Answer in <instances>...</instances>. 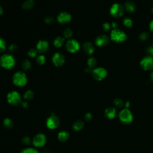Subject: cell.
I'll use <instances>...</instances> for the list:
<instances>
[{"label": "cell", "instance_id": "1", "mask_svg": "<svg viewBox=\"0 0 153 153\" xmlns=\"http://www.w3.org/2000/svg\"><path fill=\"white\" fill-rule=\"evenodd\" d=\"M127 36L126 34L119 29H114L111 32V39L118 43H121L126 41Z\"/></svg>", "mask_w": 153, "mask_h": 153}, {"label": "cell", "instance_id": "2", "mask_svg": "<svg viewBox=\"0 0 153 153\" xmlns=\"http://www.w3.org/2000/svg\"><path fill=\"white\" fill-rule=\"evenodd\" d=\"M15 59L10 54H4L0 59V64L5 69L13 68L15 65Z\"/></svg>", "mask_w": 153, "mask_h": 153}, {"label": "cell", "instance_id": "3", "mask_svg": "<svg viewBox=\"0 0 153 153\" xmlns=\"http://www.w3.org/2000/svg\"><path fill=\"white\" fill-rule=\"evenodd\" d=\"M13 82L17 86L23 87L27 83V77L24 72H17L13 76Z\"/></svg>", "mask_w": 153, "mask_h": 153}, {"label": "cell", "instance_id": "4", "mask_svg": "<svg viewBox=\"0 0 153 153\" xmlns=\"http://www.w3.org/2000/svg\"><path fill=\"white\" fill-rule=\"evenodd\" d=\"M7 99L9 103L13 106L19 105L22 102L21 96L19 93L16 91H12L9 93L7 96Z\"/></svg>", "mask_w": 153, "mask_h": 153}, {"label": "cell", "instance_id": "5", "mask_svg": "<svg viewBox=\"0 0 153 153\" xmlns=\"http://www.w3.org/2000/svg\"><path fill=\"white\" fill-rule=\"evenodd\" d=\"M47 142L46 136L43 133L35 134L32 140V143L35 148H41L46 145Z\"/></svg>", "mask_w": 153, "mask_h": 153}, {"label": "cell", "instance_id": "6", "mask_svg": "<svg viewBox=\"0 0 153 153\" xmlns=\"http://www.w3.org/2000/svg\"><path fill=\"white\" fill-rule=\"evenodd\" d=\"M119 117L120 121L125 124L130 123L133 120L132 113L127 108L122 109L119 114Z\"/></svg>", "mask_w": 153, "mask_h": 153}, {"label": "cell", "instance_id": "7", "mask_svg": "<svg viewBox=\"0 0 153 153\" xmlns=\"http://www.w3.org/2000/svg\"><path fill=\"white\" fill-rule=\"evenodd\" d=\"M125 8L120 4H114L110 9V13L114 17H119L123 15Z\"/></svg>", "mask_w": 153, "mask_h": 153}, {"label": "cell", "instance_id": "8", "mask_svg": "<svg viewBox=\"0 0 153 153\" xmlns=\"http://www.w3.org/2000/svg\"><path fill=\"white\" fill-rule=\"evenodd\" d=\"M141 68L145 71H151L153 70V57L146 56L144 57L140 62Z\"/></svg>", "mask_w": 153, "mask_h": 153}, {"label": "cell", "instance_id": "9", "mask_svg": "<svg viewBox=\"0 0 153 153\" xmlns=\"http://www.w3.org/2000/svg\"><path fill=\"white\" fill-rule=\"evenodd\" d=\"M60 125L59 119L55 115H52L46 120V126L50 130L57 128Z\"/></svg>", "mask_w": 153, "mask_h": 153}, {"label": "cell", "instance_id": "10", "mask_svg": "<svg viewBox=\"0 0 153 153\" xmlns=\"http://www.w3.org/2000/svg\"><path fill=\"white\" fill-rule=\"evenodd\" d=\"M93 77L97 81H101L105 78L108 72L107 70L103 68H97L93 70L91 72Z\"/></svg>", "mask_w": 153, "mask_h": 153}, {"label": "cell", "instance_id": "11", "mask_svg": "<svg viewBox=\"0 0 153 153\" xmlns=\"http://www.w3.org/2000/svg\"><path fill=\"white\" fill-rule=\"evenodd\" d=\"M66 49L69 52L74 53L78 52L79 49V44L74 40L68 41L66 42Z\"/></svg>", "mask_w": 153, "mask_h": 153}, {"label": "cell", "instance_id": "12", "mask_svg": "<svg viewBox=\"0 0 153 153\" xmlns=\"http://www.w3.org/2000/svg\"><path fill=\"white\" fill-rule=\"evenodd\" d=\"M53 63L56 66H60L63 65L65 62V57L62 54L60 53H55L52 58Z\"/></svg>", "mask_w": 153, "mask_h": 153}, {"label": "cell", "instance_id": "13", "mask_svg": "<svg viewBox=\"0 0 153 153\" xmlns=\"http://www.w3.org/2000/svg\"><path fill=\"white\" fill-rule=\"evenodd\" d=\"M109 41V39L106 35H101L97 36L95 41L96 46L99 47H103L107 46Z\"/></svg>", "mask_w": 153, "mask_h": 153}, {"label": "cell", "instance_id": "14", "mask_svg": "<svg viewBox=\"0 0 153 153\" xmlns=\"http://www.w3.org/2000/svg\"><path fill=\"white\" fill-rule=\"evenodd\" d=\"M58 21L60 23H66L71 21V16L66 12L60 13L58 16Z\"/></svg>", "mask_w": 153, "mask_h": 153}, {"label": "cell", "instance_id": "15", "mask_svg": "<svg viewBox=\"0 0 153 153\" xmlns=\"http://www.w3.org/2000/svg\"><path fill=\"white\" fill-rule=\"evenodd\" d=\"M49 46H48V43L46 41H40L37 45H36V50L40 53H45L46 52L48 49Z\"/></svg>", "mask_w": 153, "mask_h": 153}, {"label": "cell", "instance_id": "16", "mask_svg": "<svg viewBox=\"0 0 153 153\" xmlns=\"http://www.w3.org/2000/svg\"><path fill=\"white\" fill-rule=\"evenodd\" d=\"M83 49L85 54H87L88 55H90L91 54H93L95 50V48L92 44H91L90 42H85V43L83 46Z\"/></svg>", "mask_w": 153, "mask_h": 153}, {"label": "cell", "instance_id": "17", "mask_svg": "<svg viewBox=\"0 0 153 153\" xmlns=\"http://www.w3.org/2000/svg\"><path fill=\"white\" fill-rule=\"evenodd\" d=\"M116 114H117V110L114 107H109L105 111V115L109 119L114 118Z\"/></svg>", "mask_w": 153, "mask_h": 153}, {"label": "cell", "instance_id": "18", "mask_svg": "<svg viewBox=\"0 0 153 153\" xmlns=\"http://www.w3.org/2000/svg\"><path fill=\"white\" fill-rule=\"evenodd\" d=\"M70 138V134L65 130H62L59 132L58 134V139L59 141L64 142L67 141Z\"/></svg>", "mask_w": 153, "mask_h": 153}, {"label": "cell", "instance_id": "19", "mask_svg": "<svg viewBox=\"0 0 153 153\" xmlns=\"http://www.w3.org/2000/svg\"><path fill=\"white\" fill-rule=\"evenodd\" d=\"M125 8L130 13H134L136 11V5L133 1H127L125 4Z\"/></svg>", "mask_w": 153, "mask_h": 153}, {"label": "cell", "instance_id": "20", "mask_svg": "<svg viewBox=\"0 0 153 153\" xmlns=\"http://www.w3.org/2000/svg\"><path fill=\"white\" fill-rule=\"evenodd\" d=\"M84 121L81 120H78L74 124H73L72 128L73 130L75 131H79L84 127Z\"/></svg>", "mask_w": 153, "mask_h": 153}, {"label": "cell", "instance_id": "21", "mask_svg": "<svg viewBox=\"0 0 153 153\" xmlns=\"http://www.w3.org/2000/svg\"><path fill=\"white\" fill-rule=\"evenodd\" d=\"M3 125L5 128H8V129H11L13 128L14 126L13 121L10 118H5L3 120Z\"/></svg>", "mask_w": 153, "mask_h": 153}, {"label": "cell", "instance_id": "22", "mask_svg": "<svg viewBox=\"0 0 153 153\" xmlns=\"http://www.w3.org/2000/svg\"><path fill=\"white\" fill-rule=\"evenodd\" d=\"M64 42H65L64 38L62 37V36H58V37H57L54 40V45L57 47H60L64 45Z\"/></svg>", "mask_w": 153, "mask_h": 153}, {"label": "cell", "instance_id": "23", "mask_svg": "<svg viewBox=\"0 0 153 153\" xmlns=\"http://www.w3.org/2000/svg\"><path fill=\"white\" fill-rule=\"evenodd\" d=\"M34 1L33 0H26L22 5V7L24 9L29 10L33 7L34 6Z\"/></svg>", "mask_w": 153, "mask_h": 153}, {"label": "cell", "instance_id": "24", "mask_svg": "<svg viewBox=\"0 0 153 153\" xmlns=\"http://www.w3.org/2000/svg\"><path fill=\"white\" fill-rule=\"evenodd\" d=\"M34 92L31 90L26 91L23 95L24 99L26 100H31L34 98Z\"/></svg>", "mask_w": 153, "mask_h": 153}, {"label": "cell", "instance_id": "25", "mask_svg": "<svg viewBox=\"0 0 153 153\" xmlns=\"http://www.w3.org/2000/svg\"><path fill=\"white\" fill-rule=\"evenodd\" d=\"M97 61L95 58H90L87 60V65L89 68H93L96 65Z\"/></svg>", "mask_w": 153, "mask_h": 153}, {"label": "cell", "instance_id": "26", "mask_svg": "<svg viewBox=\"0 0 153 153\" xmlns=\"http://www.w3.org/2000/svg\"><path fill=\"white\" fill-rule=\"evenodd\" d=\"M21 153H40L35 148L33 147H29L23 149Z\"/></svg>", "mask_w": 153, "mask_h": 153}, {"label": "cell", "instance_id": "27", "mask_svg": "<svg viewBox=\"0 0 153 153\" xmlns=\"http://www.w3.org/2000/svg\"><path fill=\"white\" fill-rule=\"evenodd\" d=\"M22 66V68L25 71H26L30 68V67H31V64H30V62L28 60H25L24 61H23Z\"/></svg>", "mask_w": 153, "mask_h": 153}, {"label": "cell", "instance_id": "28", "mask_svg": "<svg viewBox=\"0 0 153 153\" xmlns=\"http://www.w3.org/2000/svg\"><path fill=\"white\" fill-rule=\"evenodd\" d=\"M123 24L127 28H131L133 25V22L130 18L125 17L123 19Z\"/></svg>", "mask_w": 153, "mask_h": 153}, {"label": "cell", "instance_id": "29", "mask_svg": "<svg viewBox=\"0 0 153 153\" xmlns=\"http://www.w3.org/2000/svg\"><path fill=\"white\" fill-rule=\"evenodd\" d=\"M149 37V34L147 32H142L139 35V38L141 41H146Z\"/></svg>", "mask_w": 153, "mask_h": 153}, {"label": "cell", "instance_id": "30", "mask_svg": "<svg viewBox=\"0 0 153 153\" xmlns=\"http://www.w3.org/2000/svg\"><path fill=\"white\" fill-rule=\"evenodd\" d=\"M64 35L65 36V38H71L72 35V31L71 30V29L70 28L65 29L64 32Z\"/></svg>", "mask_w": 153, "mask_h": 153}, {"label": "cell", "instance_id": "31", "mask_svg": "<svg viewBox=\"0 0 153 153\" xmlns=\"http://www.w3.org/2000/svg\"><path fill=\"white\" fill-rule=\"evenodd\" d=\"M36 62L39 65H43L46 62V58L43 55H39L36 58Z\"/></svg>", "mask_w": 153, "mask_h": 153}, {"label": "cell", "instance_id": "32", "mask_svg": "<svg viewBox=\"0 0 153 153\" xmlns=\"http://www.w3.org/2000/svg\"><path fill=\"white\" fill-rule=\"evenodd\" d=\"M114 104L115 107L120 108V107H122L123 106L124 102H123V101H122L121 99L117 98V99H114Z\"/></svg>", "mask_w": 153, "mask_h": 153}, {"label": "cell", "instance_id": "33", "mask_svg": "<svg viewBox=\"0 0 153 153\" xmlns=\"http://www.w3.org/2000/svg\"><path fill=\"white\" fill-rule=\"evenodd\" d=\"M22 141L24 144L29 145L30 143L32 142V140H31V139H30V137H29L28 136H25L22 138Z\"/></svg>", "mask_w": 153, "mask_h": 153}, {"label": "cell", "instance_id": "34", "mask_svg": "<svg viewBox=\"0 0 153 153\" xmlns=\"http://www.w3.org/2000/svg\"><path fill=\"white\" fill-rule=\"evenodd\" d=\"M5 48L6 46L4 40L3 38H0V53L4 52L5 50Z\"/></svg>", "mask_w": 153, "mask_h": 153}, {"label": "cell", "instance_id": "35", "mask_svg": "<svg viewBox=\"0 0 153 153\" xmlns=\"http://www.w3.org/2000/svg\"><path fill=\"white\" fill-rule=\"evenodd\" d=\"M111 25H110V23H104L102 25V29L105 32H108L111 30Z\"/></svg>", "mask_w": 153, "mask_h": 153}, {"label": "cell", "instance_id": "36", "mask_svg": "<svg viewBox=\"0 0 153 153\" xmlns=\"http://www.w3.org/2000/svg\"><path fill=\"white\" fill-rule=\"evenodd\" d=\"M37 50L34 49V48L29 50L28 52L29 56L30 58H35L36 56V54H37Z\"/></svg>", "mask_w": 153, "mask_h": 153}, {"label": "cell", "instance_id": "37", "mask_svg": "<svg viewBox=\"0 0 153 153\" xmlns=\"http://www.w3.org/2000/svg\"><path fill=\"white\" fill-rule=\"evenodd\" d=\"M92 119V115H91V113H87L84 115V119L85 121H89Z\"/></svg>", "mask_w": 153, "mask_h": 153}, {"label": "cell", "instance_id": "38", "mask_svg": "<svg viewBox=\"0 0 153 153\" xmlns=\"http://www.w3.org/2000/svg\"><path fill=\"white\" fill-rule=\"evenodd\" d=\"M45 22L46 23L49 24V25H52L54 23V19L52 17H47L45 19Z\"/></svg>", "mask_w": 153, "mask_h": 153}, {"label": "cell", "instance_id": "39", "mask_svg": "<svg viewBox=\"0 0 153 153\" xmlns=\"http://www.w3.org/2000/svg\"><path fill=\"white\" fill-rule=\"evenodd\" d=\"M9 50H10V52H15V51L17 50V46H16V45H15V44H11V45L10 46V47H9Z\"/></svg>", "mask_w": 153, "mask_h": 153}, {"label": "cell", "instance_id": "40", "mask_svg": "<svg viewBox=\"0 0 153 153\" xmlns=\"http://www.w3.org/2000/svg\"><path fill=\"white\" fill-rule=\"evenodd\" d=\"M21 106L24 109H27L29 107V104L26 101H23L21 102Z\"/></svg>", "mask_w": 153, "mask_h": 153}, {"label": "cell", "instance_id": "41", "mask_svg": "<svg viewBox=\"0 0 153 153\" xmlns=\"http://www.w3.org/2000/svg\"><path fill=\"white\" fill-rule=\"evenodd\" d=\"M147 53L150 54V56H153V47L150 46L147 48Z\"/></svg>", "mask_w": 153, "mask_h": 153}, {"label": "cell", "instance_id": "42", "mask_svg": "<svg viewBox=\"0 0 153 153\" xmlns=\"http://www.w3.org/2000/svg\"><path fill=\"white\" fill-rule=\"evenodd\" d=\"M111 26L113 28H114V29H117V26H118V24L117 22H113L111 23Z\"/></svg>", "mask_w": 153, "mask_h": 153}, {"label": "cell", "instance_id": "43", "mask_svg": "<svg viewBox=\"0 0 153 153\" xmlns=\"http://www.w3.org/2000/svg\"><path fill=\"white\" fill-rule=\"evenodd\" d=\"M150 30L151 32H153V20L151 21V22L150 23Z\"/></svg>", "mask_w": 153, "mask_h": 153}, {"label": "cell", "instance_id": "44", "mask_svg": "<svg viewBox=\"0 0 153 153\" xmlns=\"http://www.w3.org/2000/svg\"><path fill=\"white\" fill-rule=\"evenodd\" d=\"M3 8L1 7V6L0 5V15L3 14Z\"/></svg>", "mask_w": 153, "mask_h": 153}, {"label": "cell", "instance_id": "45", "mask_svg": "<svg viewBox=\"0 0 153 153\" xmlns=\"http://www.w3.org/2000/svg\"><path fill=\"white\" fill-rule=\"evenodd\" d=\"M150 77H151V80L153 81V71L151 72V76H150Z\"/></svg>", "mask_w": 153, "mask_h": 153}, {"label": "cell", "instance_id": "46", "mask_svg": "<svg viewBox=\"0 0 153 153\" xmlns=\"http://www.w3.org/2000/svg\"><path fill=\"white\" fill-rule=\"evenodd\" d=\"M152 13H153V7H152Z\"/></svg>", "mask_w": 153, "mask_h": 153}, {"label": "cell", "instance_id": "47", "mask_svg": "<svg viewBox=\"0 0 153 153\" xmlns=\"http://www.w3.org/2000/svg\"><path fill=\"white\" fill-rule=\"evenodd\" d=\"M41 153H47V152H41Z\"/></svg>", "mask_w": 153, "mask_h": 153}]
</instances>
